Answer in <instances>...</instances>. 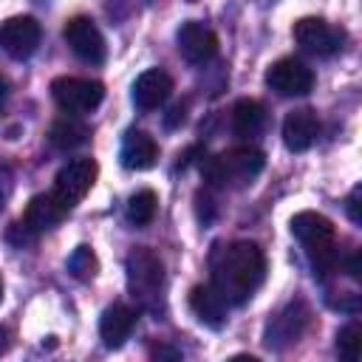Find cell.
Instances as JSON below:
<instances>
[{
	"label": "cell",
	"instance_id": "6da1fadb",
	"mask_svg": "<svg viewBox=\"0 0 362 362\" xmlns=\"http://www.w3.org/2000/svg\"><path fill=\"white\" fill-rule=\"evenodd\" d=\"M212 286L232 305H243L266 277V257L252 240L218 243L209 255Z\"/></svg>",
	"mask_w": 362,
	"mask_h": 362
},
{
	"label": "cell",
	"instance_id": "7c38bea8",
	"mask_svg": "<svg viewBox=\"0 0 362 362\" xmlns=\"http://www.w3.org/2000/svg\"><path fill=\"white\" fill-rule=\"evenodd\" d=\"M175 40H178L181 57L187 62H192V65H204V62H209L218 54V37H215V31L206 28L204 23H198V20L181 23Z\"/></svg>",
	"mask_w": 362,
	"mask_h": 362
},
{
	"label": "cell",
	"instance_id": "4316f807",
	"mask_svg": "<svg viewBox=\"0 0 362 362\" xmlns=\"http://www.w3.org/2000/svg\"><path fill=\"white\" fill-rule=\"evenodd\" d=\"M170 113H173V116H170V119H167V124H170V127H173V124H175V122H178V119H181V122H184V105H175V107H173V110H170Z\"/></svg>",
	"mask_w": 362,
	"mask_h": 362
},
{
	"label": "cell",
	"instance_id": "83f0119b",
	"mask_svg": "<svg viewBox=\"0 0 362 362\" xmlns=\"http://www.w3.org/2000/svg\"><path fill=\"white\" fill-rule=\"evenodd\" d=\"M6 348H8V331L0 325V354H6Z\"/></svg>",
	"mask_w": 362,
	"mask_h": 362
},
{
	"label": "cell",
	"instance_id": "8fae6325",
	"mask_svg": "<svg viewBox=\"0 0 362 362\" xmlns=\"http://www.w3.org/2000/svg\"><path fill=\"white\" fill-rule=\"evenodd\" d=\"M42 28L34 17H8L0 23V48L11 59H28L40 45Z\"/></svg>",
	"mask_w": 362,
	"mask_h": 362
},
{
	"label": "cell",
	"instance_id": "4fadbf2b",
	"mask_svg": "<svg viewBox=\"0 0 362 362\" xmlns=\"http://www.w3.org/2000/svg\"><path fill=\"white\" fill-rule=\"evenodd\" d=\"M170 93H173V79L161 68H150V71L139 74V79L133 82V102L139 110L161 107L170 99Z\"/></svg>",
	"mask_w": 362,
	"mask_h": 362
},
{
	"label": "cell",
	"instance_id": "603a6c76",
	"mask_svg": "<svg viewBox=\"0 0 362 362\" xmlns=\"http://www.w3.org/2000/svg\"><path fill=\"white\" fill-rule=\"evenodd\" d=\"M68 272L76 277V280H93L96 272H99V260L96 255L90 252V246H76L74 255L68 257Z\"/></svg>",
	"mask_w": 362,
	"mask_h": 362
},
{
	"label": "cell",
	"instance_id": "ba28073f",
	"mask_svg": "<svg viewBox=\"0 0 362 362\" xmlns=\"http://www.w3.org/2000/svg\"><path fill=\"white\" fill-rule=\"evenodd\" d=\"M294 40L303 51L314 54V57H331L342 48L345 34L339 28H334L331 23L320 20V17H303L294 23Z\"/></svg>",
	"mask_w": 362,
	"mask_h": 362
},
{
	"label": "cell",
	"instance_id": "9c48e42d",
	"mask_svg": "<svg viewBox=\"0 0 362 362\" xmlns=\"http://www.w3.org/2000/svg\"><path fill=\"white\" fill-rule=\"evenodd\" d=\"M62 37H65L68 48L79 59H85L90 65H102L105 62L107 45H105V37H102V31L96 28V23L90 17H71L65 23V28H62Z\"/></svg>",
	"mask_w": 362,
	"mask_h": 362
},
{
	"label": "cell",
	"instance_id": "3957f363",
	"mask_svg": "<svg viewBox=\"0 0 362 362\" xmlns=\"http://www.w3.org/2000/svg\"><path fill=\"white\" fill-rule=\"evenodd\" d=\"M263 164H266V158H263L260 150H255V147H235V150H226L221 156H212V158L201 161V173L215 187L240 189V187H249L260 175Z\"/></svg>",
	"mask_w": 362,
	"mask_h": 362
},
{
	"label": "cell",
	"instance_id": "7402d4cb",
	"mask_svg": "<svg viewBox=\"0 0 362 362\" xmlns=\"http://www.w3.org/2000/svg\"><path fill=\"white\" fill-rule=\"evenodd\" d=\"M337 351L345 362H359V354H362V328L359 322H348L345 328H339L337 334Z\"/></svg>",
	"mask_w": 362,
	"mask_h": 362
},
{
	"label": "cell",
	"instance_id": "9a60e30c",
	"mask_svg": "<svg viewBox=\"0 0 362 362\" xmlns=\"http://www.w3.org/2000/svg\"><path fill=\"white\" fill-rule=\"evenodd\" d=\"M65 215H68V206H65L54 192H45V195H34V198L28 201L25 215H23V223H25L34 235H40V232L57 226Z\"/></svg>",
	"mask_w": 362,
	"mask_h": 362
},
{
	"label": "cell",
	"instance_id": "d6986e66",
	"mask_svg": "<svg viewBox=\"0 0 362 362\" xmlns=\"http://www.w3.org/2000/svg\"><path fill=\"white\" fill-rule=\"evenodd\" d=\"M266 124V107L257 99H240L232 110V130L240 139H255Z\"/></svg>",
	"mask_w": 362,
	"mask_h": 362
},
{
	"label": "cell",
	"instance_id": "8992f818",
	"mask_svg": "<svg viewBox=\"0 0 362 362\" xmlns=\"http://www.w3.org/2000/svg\"><path fill=\"white\" fill-rule=\"evenodd\" d=\"M96 173H99V167H96L93 158H74V161L59 167L51 192L71 209V206H76L90 192V187L96 181Z\"/></svg>",
	"mask_w": 362,
	"mask_h": 362
},
{
	"label": "cell",
	"instance_id": "ac0fdd59",
	"mask_svg": "<svg viewBox=\"0 0 362 362\" xmlns=\"http://www.w3.org/2000/svg\"><path fill=\"white\" fill-rule=\"evenodd\" d=\"M226 305L229 303L221 297V291L212 283L195 286L189 291V308H192V314L198 317V322H204L209 328H221L226 322Z\"/></svg>",
	"mask_w": 362,
	"mask_h": 362
},
{
	"label": "cell",
	"instance_id": "277c9868",
	"mask_svg": "<svg viewBox=\"0 0 362 362\" xmlns=\"http://www.w3.org/2000/svg\"><path fill=\"white\" fill-rule=\"evenodd\" d=\"M127 286L144 308H164V266L150 249H133L127 255Z\"/></svg>",
	"mask_w": 362,
	"mask_h": 362
},
{
	"label": "cell",
	"instance_id": "d4e9b609",
	"mask_svg": "<svg viewBox=\"0 0 362 362\" xmlns=\"http://www.w3.org/2000/svg\"><path fill=\"white\" fill-rule=\"evenodd\" d=\"M359 201H362V187L356 184V187L351 189V195H348V201H345V209H348V218H351L354 223H362V209H359Z\"/></svg>",
	"mask_w": 362,
	"mask_h": 362
},
{
	"label": "cell",
	"instance_id": "ffe728a7",
	"mask_svg": "<svg viewBox=\"0 0 362 362\" xmlns=\"http://www.w3.org/2000/svg\"><path fill=\"white\" fill-rule=\"evenodd\" d=\"M88 136H90V130H88L82 122H76L74 116L57 119V122L51 124V144L59 147V150H74V147L85 144Z\"/></svg>",
	"mask_w": 362,
	"mask_h": 362
},
{
	"label": "cell",
	"instance_id": "30bf717a",
	"mask_svg": "<svg viewBox=\"0 0 362 362\" xmlns=\"http://www.w3.org/2000/svg\"><path fill=\"white\" fill-rule=\"evenodd\" d=\"M266 85L280 96H305L314 88V74L305 62H300L294 57H283L269 65Z\"/></svg>",
	"mask_w": 362,
	"mask_h": 362
},
{
	"label": "cell",
	"instance_id": "e0dca14e",
	"mask_svg": "<svg viewBox=\"0 0 362 362\" xmlns=\"http://www.w3.org/2000/svg\"><path fill=\"white\" fill-rule=\"evenodd\" d=\"M119 158L127 170H150L158 161V144L144 130H127L122 139Z\"/></svg>",
	"mask_w": 362,
	"mask_h": 362
},
{
	"label": "cell",
	"instance_id": "52a82bcc",
	"mask_svg": "<svg viewBox=\"0 0 362 362\" xmlns=\"http://www.w3.org/2000/svg\"><path fill=\"white\" fill-rule=\"evenodd\" d=\"M308 320H311V311H308V305H305L303 300L288 303L280 314H274V317L269 320V325H266V337H263L266 348H272V351H283V348L294 345V342L303 337V331L308 328Z\"/></svg>",
	"mask_w": 362,
	"mask_h": 362
},
{
	"label": "cell",
	"instance_id": "484cf974",
	"mask_svg": "<svg viewBox=\"0 0 362 362\" xmlns=\"http://www.w3.org/2000/svg\"><path fill=\"white\" fill-rule=\"evenodd\" d=\"M345 269H348V274H351L354 280H359V277H362V255H359V252H354V255L348 257Z\"/></svg>",
	"mask_w": 362,
	"mask_h": 362
},
{
	"label": "cell",
	"instance_id": "cb8c5ba5",
	"mask_svg": "<svg viewBox=\"0 0 362 362\" xmlns=\"http://www.w3.org/2000/svg\"><path fill=\"white\" fill-rule=\"evenodd\" d=\"M11 192H14V175L6 164H0V209H6Z\"/></svg>",
	"mask_w": 362,
	"mask_h": 362
},
{
	"label": "cell",
	"instance_id": "f546056e",
	"mask_svg": "<svg viewBox=\"0 0 362 362\" xmlns=\"http://www.w3.org/2000/svg\"><path fill=\"white\" fill-rule=\"evenodd\" d=\"M0 300H3V280H0Z\"/></svg>",
	"mask_w": 362,
	"mask_h": 362
},
{
	"label": "cell",
	"instance_id": "5b68a950",
	"mask_svg": "<svg viewBox=\"0 0 362 362\" xmlns=\"http://www.w3.org/2000/svg\"><path fill=\"white\" fill-rule=\"evenodd\" d=\"M51 96L65 113H90L105 99V88L96 79H79V76H57L51 82Z\"/></svg>",
	"mask_w": 362,
	"mask_h": 362
},
{
	"label": "cell",
	"instance_id": "f1b7e54d",
	"mask_svg": "<svg viewBox=\"0 0 362 362\" xmlns=\"http://www.w3.org/2000/svg\"><path fill=\"white\" fill-rule=\"evenodd\" d=\"M3 96H6V79L0 76V99H3Z\"/></svg>",
	"mask_w": 362,
	"mask_h": 362
},
{
	"label": "cell",
	"instance_id": "7a4b0ae2",
	"mask_svg": "<svg viewBox=\"0 0 362 362\" xmlns=\"http://www.w3.org/2000/svg\"><path fill=\"white\" fill-rule=\"evenodd\" d=\"M291 235L303 243L314 274L325 277L339 266V252L334 240V223L320 212H297L291 218Z\"/></svg>",
	"mask_w": 362,
	"mask_h": 362
},
{
	"label": "cell",
	"instance_id": "5bb4252c",
	"mask_svg": "<svg viewBox=\"0 0 362 362\" xmlns=\"http://www.w3.org/2000/svg\"><path fill=\"white\" fill-rule=\"evenodd\" d=\"M320 136V119L314 110L308 107H300V110H291L286 119H283V144L291 150V153H303L308 150Z\"/></svg>",
	"mask_w": 362,
	"mask_h": 362
},
{
	"label": "cell",
	"instance_id": "2e32d148",
	"mask_svg": "<svg viewBox=\"0 0 362 362\" xmlns=\"http://www.w3.org/2000/svg\"><path fill=\"white\" fill-rule=\"evenodd\" d=\"M133 325H136V311L127 308L124 303H113L102 311V320H99V337L107 348H122L124 339L133 334Z\"/></svg>",
	"mask_w": 362,
	"mask_h": 362
},
{
	"label": "cell",
	"instance_id": "44dd1931",
	"mask_svg": "<svg viewBox=\"0 0 362 362\" xmlns=\"http://www.w3.org/2000/svg\"><path fill=\"white\" fill-rule=\"evenodd\" d=\"M156 192L153 189H139V192H133L130 195V201H127V221L133 223V226H147L150 221H153V215H156Z\"/></svg>",
	"mask_w": 362,
	"mask_h": 362
}]
</instances>
